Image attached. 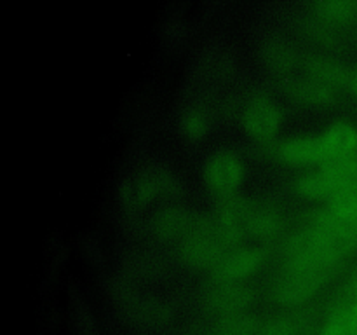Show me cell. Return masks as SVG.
<instances>
[{"mask_svg": "<svg viewBox=\"0 0 357 335\" xmlns=\"http://www.w3.org/2000/svg\"><path fill=\"white\" fill-rule=\"evenodd\" d=\"M70 320H72L73 334L75 335H100L96 320L91 311L89 304L84 299L79 290L72 288L68 295Z\"/></svg>", "mask_w": 357, "mask_h": 335, "instance_id": "9c48e42d", "label": "cell"}, {"mask_svg": "<svg viewBox=\"0 0 357 335\" xmlns=\"http://www.w3.org/2000/svg\"><path fill=\"white\" fill-rule=\"evenodd\" d=\"M310 73H312V79L319 80L330 87L345 82V80L349 82V79H351V75H347V72L342 66H338L333 61H326V59H319V61L314 63L310 66Z\"/></svg>", "mask_w": 357, "mask_h": 335, "instance_id": "30bf717a", "label": "cell"}, {"mask_svg": "<svg viewBox=\"0 0 357 335\" xmlns=\"http://www.w3.org/2000/svg\"><path fill=\"white\" fill-rule=\"evenodd\" d=\"M206 129H208V119L201 112H188L181 119V131L190 136V138H197V136L204 135Z\"/></svg>", "mask_w": 357, "mask_h": 335, "instance_id": "5bb4252c", "label": "cell"}, {"mask_svg": "<svg viewBox=\"0 0 357 335\" xmlns=\"http://www.w3.org/2000/svg\"><path fill=\"white\" fill-rule=\"evenodd\" d=\"M279 157L289 164L309 166V164H326L328 154L324 150L321 136L288 140L279 147Z\"/></svg>", "mask_w": 357, "mask_h": 335, "instance_id": "5b68a950", "label": "cell"}, {"mask_svg": "<svg viewBox=\"0 0 357 335\" xmlns=\"http://www.w3.org/2000/svg\"><path fill=\"white\" fill-rule=\"evenodd\" d=\"M244 126L257 136H267L281 124V110L268 100H255L244 110Z\"/></svg>", "mask_w": 357, "mask_h": 335, "instance_id": "8992f818", "label": "cell"}, {"mask_svg": "<svg viewBox=\"0 0 357 335\" xmlns=\"http://www.w3.org/2000/svg\"><path fill=\"white\" fill-rule=\"evenodd\" d=\"M321 142L328 154V163L342 159L357 152V128L349 122H337L321 135Z\"/></svg>", "mask_w": 357, "mask_h": 335, "instance_id": "52a82bcc", "label": "cell"}, {"mask_svg": "<svg viewBox=\"0 0 357 335\" xmlns=\"http://www.w3.org/2000/svg\"><path fill=\"white\" fill-rule=\"evenodd\" d=\"M323 269L293 265L291 271L281 279L278 286V297L282 302L298 304L309 299L323 281Z\"/></svg>", "mask_w": 357, "mask_h": 335, "instance_id": "3957f363", "label": "cell"}, {"mask_svg": "<svg viewBox=\"0 0 357 335\" xmlns=\"http://www.w3.org/2000/svg\"><path fill=\"white\" fill-rule=\"evenodd\" d=\"M260 262L261 253L258 250H250V248L237 250L223 258L220 265V274L227 279H241L251 274L260 265Z\"/></svg>", "mask_w": 357, "mask_h": 335, "instance_id": "ba28073f", "label": "cell"}, {"mask_svg": "<svg viewBox=\"0 0 357 335\" xmlns=\"http://www.w3.org/2000/svg\"><path fill=\"white\" fill-rule=\"evenodd\" d=\"M215 335H255L253 321L246 316H237L234 314L232 318L223 321Z\"/></svg>", "mask_w": 357, "mask_h": 335, "instance_id": "4fadbf2b", "label": "cell"}, {"mask_svg": "<svg viewBox=\"0 0 357 335\" xmlns=\"http://www.w3.org/2000/svg\"><path fill=\"white\" fill-rule=\"evenodd\" d=\"M349 84H351L352 91H354L356 96H357V70H356V72L352 73V75H351V79H349Z\"/></svg>", "mask_w": 357, "mask_h": 335, "instance_id": "ac0fdd59", "label": "cell"}, {"mask_svg": "<svg viewBox=\"0 0 357 335\" xmlns=\"http://www.w3.org/2000/svg\"><path fill=\"white\" fill-rule=\"evenodd\" d=\"M255 335H291V328H289V325L282 323V321H274V323H268L267 327H264Z\"/></svg>", "mask_w": 357, "mask_h": 335, "instance_id": "e0dca14e", "label": "cell"}, {"mask_svg": "<svg viewBox=\"0 0 357 335\" xmlns=\"http://www.w3.org/2000/svg\"><path fill=\"white\" fill-rule=\"evenodd\" d=\"M319 10L335 21L352 20L357 16V2L354 0H335V2L319 3Z\"/></svg>", "mask_w": 357, "mask_h": 335, "instance_id": "8fae6325", "label": "cell"}, {"mask_svg": "<svg viewBox=\"0 0 357 335\" xmlns=\"http://www.w3.org/2000/svg\"><path fill=\"white\" fill-rule=\"evenodd\" d=\"M321 335H351L349 334L347 327H345L344 318H342L340 311H338V313H335L333 316L328 320V323L324 325Z\"/></svg>", "mask_w": 357, "mask_h": 335, "instance_id": "9a60e30c", "label": "cell"}, {"mask_svg": "<svg viewBox=\"0 0 357 335\" xmlns=\"http://www.w3.org/2000/svg\"><path fill=\"white\" fill-rule=\"evenodd\" d=\"M340 314L344 318V323L347 327L349 334L357 335V300H352L349 306L342 307Z\"/></svg>", "mask_w": 357, "mask_h": 335, "instance_id": "2e32d148", "label": "cell"}, {"mask_svg": "<svg viewBox=\"0 0 357 335\" xmlns=\"http://www.w3.org/2000/svg\"><path fill=\"white\" fill-rule=\"evenodd\" d=\"M352 295H354V300H357V272L354 274V278H352Z\"/></svg>", "mask_w": 357, "mask_h": 335, "instance_id": "d6986e66", "label": "cell"}, {"mask_svg": "<svg viewBox=\"0 0 357 335\" xmlns=\"http://www.w3.org/2000/svg\"><path fill=\"white\" fill-rule=\"evenodd\" d=\"M243 163L239 157L227 150H218L206 157L202 164V174L209 187L216 191L236 188L243 180Z\"/></svg>", "mask_w": 357, "mask_h": 335, "instance_id": "7a4b0ae2", "label": "cell"}, {"mask_svg": "<svg viewBox=\"0 0 357 335\" xmlns=\"http://www.w3.org/2000/svg\"><path fill=\"white\" fill-rule=\"evenodd\" d=\"M298 94L305 98L307 101H326L333 96L331 87L326 84L319 82V80H303L298 84Z\"/></svg>", "mask_w": 357, "mask_h": 335, "instance_id": "7c38bea8", "label": "cell"}, {"mask_svg": "<svg viewBox=\"0 0 357 335\" xmlns=\"http://www.w3.org/2000/svg\"><path fill=\"white\" fill-rule=\"evenodd\" d=\"M324 216L337 223L357 246V184L349 185L331 195Z\"/></svg>", "mask_w": 357, "mask_h": 335, "instance_id": "277c9868", "label": "cell"}, {"mask_svg": "<svg viewBox=\"0 0 357 335\" xmlns=\"http://www.w3.org/2000/svg\"><path fill=\"white\" fill-rule=\"evenodd\" d=\"M357 184V152L323 164L319 171L298 180V191L309 198H331L342 188Z\"/></svg>", "mask_w": 357, "mask_h": 335, "instance_id": "6da1fadb", "label": "cell"}]
</instances>
